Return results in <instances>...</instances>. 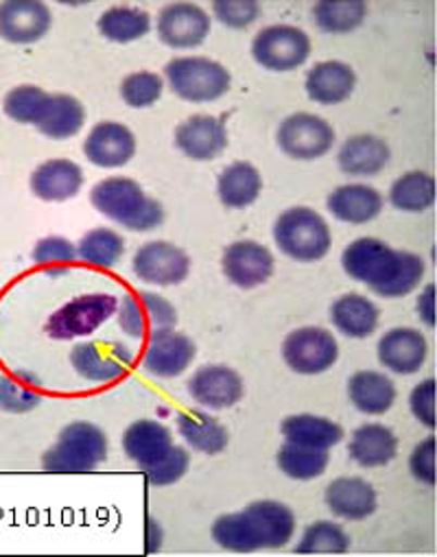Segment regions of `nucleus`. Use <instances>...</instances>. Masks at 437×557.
<instances>
[{
    "instance_id": "c85d7f7f",
    "label": "nucleus",
    "mask_w": 437,
    "mask_h": 557,
    "mask_svg": "<svg viewBox=\"0 0 437 557\" xmlns=\"http://www.w3.org/2000/svg\"><path fill=\"white\" fill-rule=\"evenodd\" d=\"M380 320L378 307L361 294H346L330 307L333 326L348 339H367L376 333Z\"/></svg>"
},
{
    "instance_id": "1a4fd4ad",
    "label": "nucleus",
    "mask_w": 437,
    "mask_h": 557,
    "mask_svg": "<svg viewBox=\"0 0 437 557\" xmlns=\"http://www.w3.org/2000/svg\"><path fill=\"white\" fill-rule=\"evenodd\" d=\"M118 300L110 294H88L66 302L55 311L47 324L49 337L58 342H71L97 333L114 313Z\"/></svg>"
},
{
    "instance_id": "ea45409f",
    "label": "nucleus",
    "mask_w": 437,
    "mask_h": 557,
    "mask_svg": "<svg viewBox=\"0 0 437 557\" xmlns=\"http://www.w3.org/2000/svg\"><path fill=\"white\" fill-rule=\"evenodd\" d=\"M330 455L328 450L298 446L291 442H285L276 455V463L283 474L296 481H313L322 476L328 468Z\"/></svg>"
},
{
    "instance_id": "b1692460",
    "label": "nucleus",
    "mask_w": 437,
    "mask_h": 557,
    "mask_svg": "<svg viewBox=\"0 0 437 557\" xmlns=\"http://www.w3.org/2000/svg\"><path fill=\"white\" fill-rule=\"evenodd\" d=\"M391 160L389 145L374 134L350 136L337 151V166L350 177H376Z\"/></svg>"
},
{
    "instance_id": "a211bd4d",
    "label": "nucleus",
    "mask_w": 437,
    "mask_h": 557,
    "mask_svg": "<svg viewBox=\"0 0 437 557\" xmlns=\"http://www.w3.org/2000/svg\"><path fill=\"white\" fill-rule=\"evenodd\" d=\"M195 357L197 346L192 339L175 329H166L147 339L142 370L155 379H177L192 366Z\"/></svg>"
},
{
    "instance_id": "49530a36",
    "label": "nucleus",
    "mask_w": 437,
    "mask_h": 557,
    "mask_svg": "<svg viewBox=\"0 0 437 557\" xmlns=\"http://www.w3.org/2000/svg\"><path fill=\"white\" fill-rule=\"evenodd\" d=\"M212 16L228 29H248L261 18L257 0H214Z\"/></svg>"
},
{
    "instance_id": "4be33fe9",
    "label": "nucleus",
    "mask_w": 437,
    "mask_h": 557,
    "mask_svg": "<svg viewBox=\"0 0 437 557\" xmlns=\"http://www.w3.org/2000/svg\"><path fill=\"white\" fill-rule=\"evenodd\" d=\"M82 186L84 169L66 158H53L42 162L29 177L32 193L49 203H60L77 197Z\"/></svg>"
},
{
    "instance_id": "c9c22d12",
    "label": "nucleus",
    "mask_w": 437,
    "mask_h": 557,
    "mask_svg": "<svg viewBox=\"0 0 437 557\" xmlns=\"http://www.w3.org/2000/svg\"><path fill=\"white\" fill-rule=\"evenodd\" d=\"M313 23L330 36H346L363 25L367 5L363 0H320L313 8Z\"/></svg>"
},
{
    "instance_id": "a19ab883",
    "label": "nucleus",
    "mask_w": 437,
    "mask_h": 557,
    "mask_svg": "<svg viewBox=\"0 0 437 557\" xmlns=\"http://www.w3.org/2000/svg\"><path fill=\"white\" fill-rule=\"evenodd\" d=\"M49 101H51V92H47L40 86H34V84H23V86L12 88L5 95L3 110L12 121L38 127L40 121L45 119Z\"/></svg>"
},
{
    "instance_id": "6ab92c4d",
    "label": "nucleus",
    "mask_w": 437,
    "mask_h": 557,
    "mask_svg": "<svg viewBox=\"0 0 437 557\" xmlns=\"http://www.w3.org/2000/svg\"><path fill=\"white\" fill-rule=\"evenodd\" d=\"M175 147L195 162H210L228 149L226 123L212 114H195L175 127Z\"/></svg>"
},
{
    "instance_id": "aec40b11",
    "label": "nucleus",
    "mask_w": 437,
    "mask_h": 557,
    "mask_svg": "<svg viewBox=\"0 0 437 557\" xmlns=\"http://www.w3.org/2000/svg\"><path fill=\"white\" fill-rule=\"evenodd\" d=\"M84 156L99 169H121L136 156V136L123 123L101 121L84 140Z\"/></svg>"
},
{
    "instance_id": "bb28decb",
    "label": "nucleus",
    "mask_w": 437,
    "mask_h": 557,
    "mask_svg": "<svg viewBox=\"0 0 437 557\" xmlns=\"http://www.w3.org/2000/svg\"><path fill=\"white\" fill-rule=\"evenodd\" d=\"M348 455L361 468H383L398 455V437L385 424H361L350 437Z\"/></svg>"
},
{
    "instance_id": "79ce46f5",
    "label": "nucleus",
    "mask_w": 437,
    "mask_h": 557,
    "mask_svg": "<svg viewBox=\"0 0 437 557\" xmlns=\"http://www.w3.org/2000/svg\"><path fill=\"white\" fill-rule=\"evenodd\" d=\"M348 531L330 520H317L309 524L296 544V553H346L350 550Z\"/></svg>"
},
{
    "instance_id": "8fccbe9b",
    "label": "nucleus",
    "mask_w": 437,
    "mask_h": 557,
    "mask_svg": "<svg viewBox=\"0 0 437 557\" xmlns=\"http://www.w3.org/2000/svg\"><path fill=\"white\" fill-rule=\"evenodd\" d=\"M415 311H417V318L420 322L426 326V329H435V287L433 285H426L417 300H415Z\"/></svg>"
},
{
    "instance_id": "473e14b6",
    "label": "nucleus",
    "mask_w": 437,
    "mask_h": 557,
    "mask_svg": "<svg viewBox=\"0 0 437 557\" xmlns=\"http://www.w3.org/2000/svg\"><path fill=\"white\" fill-rule=\"evenodd\" d=\"M283 437L285 442L298 444V446H309V448H320V450H330L344 440V429L322 416L313 413H298L289 416L283 426Z\"/></svg>"
},
{
    "instance_id": "58836bf2",
    "label": "nucleus",
    "mask_w": 437,
    "mask_h": 557,
    "mask_svg": "<svg viewBox=\"0 0 437 557\" xmlns=\"http://www.w3.org/2000/svg\"><path fill=\"white\" fill-rule=\"evenodd\" d=\"M42 403L40 381L32 372H12L0 376V409L23 416L38 409Z\"/></svg>"
},
{
    "instance_id": "20e7f679",
    "label": "nucleus",
    "mask_w": 437,
    "mask_h": 557,
    "mask_svg": "<svg viewBox=\"0 0 437 557\" xmlns=\"http://www.w3.org/2000/svg\"><path fill=\"white\" fill-rule=\"evenodd\" d=\"M108 435L92 422L66 424L58 442L42 455V468L53 474L92 472L108 459Z\"/></svg>"
},
{
    "instance_id": "423d86ee",
    "label": "nucleus",
    "mask_w": 437,
    "mask_h": 557,
    "mask_svg": "<svg viewBox=\"0 0 437 557\" xmlns=\"http://www.w3.org/2000/svg\"><path fill=\"white\" fill-rule=\"evenodd\" d=\"M164 84L182 101L212 103L230 92L233 75L222 62L201 55H184L164 66Z\"/></svg>"
},
{
    "instance_id": "37998d69",
    "label": "nucleus",
    "mask_w": 437,
    "mask_h": 557,
    "mask_svg": "<svg viewBox=\"0 0 437 557\" xmlns=\"http://www.w3.org/2000/svg\"><path fill=\"white\" fill-rule=\"evenodd\" d=\"M164 92V77L151 71H138L121 82V99L134 110L151 108Z\"/></svg>"
},
{
    "instance_id": "f257e3e1",
    "label": "nucleus",
    "mask_w": 437,
    "mask_h": 557,
    "mask_svg": "<svg viewBox=\"0 0 437 557\" xmlns=\"http://www.w3.org/2000/svg\"><path fill=\"white\" fill-rule=\"evenodd\" d=\"M341 267L352 281L387 300L413 294L422 285L426 271L422 256L407 249H394L374 236L352 240L341 253Z\"/></svg>"
},
{
    "instance_id": "f704fd0d",
    "label": "nucleus",
    "mask_w": 437,
    "mask_h": 557,
    "mask_svg": "<svg viewBox=\"0 0 437 557\" xmlns=\"http://www.w3.org/2000/svg\"><path fill=\"white\" fill-rule=\"evenodd\" d=\"M86 125V108L73 95H51L45 119L38 129L51 140L75 138Z\"/></svg>"
},
{
    "instance_id": "4c0bfd02",
    "label": "nucleus",
    "mask_w": 437,
    "mask_h": 557,
    "mask_svg": "<svg viewBox=\"0 0 437 557\" xmlns=\"http://www.w3.org/2000/svg\"><path fill=\"white\" fill-rule=\"evenodd\" d=\"M125 238L112 227H95L77 243V258L99 269H112L123 260Z\"/></svg>"
},
{
    "instance_id": "a18cd8bd",
    "label": "nucleus",
    "mask_w": 437,
    "mask_h": 557,
    "mask_svg": "<svg viewBox=\"0 0 437 557\" xmlns=\"http://www.w3.org/2000/svg\"><path fill=\"white\" fill-rule=\"evenodd\" d=\"M188 466H190V455L186 453V448L173 444L162 459L142 468V472L151 485L164 487V485L177 483L188 472Z\"/></svg>"
},
{
    "instance_id": "9d476101",
    "label": "nucleus",
    "mask_w": 437,
    "mask_h": 557,
    "mask_svg": "<svg viewBox=\"0 0 437 557\" xmlns=\"http://www.w3.org/2000/svg\"><path fill=\"white\" fill-rule=\"evenodd\" d=\"M283 359L296 374L317 376L337 363L339 344L330 331L304 326L287 335L283 344Z\"/></svg>"
},
{
    "instance_id": "393cba45",
    "label": "nucleus",
    "mask_w": 437,
    "mask_h": 557,
    "mask_svg": "<svg viewBox=\"0 0 437 557\" xmlns=\"http://www.w3.org/2000/svg\"><path fill=\"white\" fill-rule=\"evenodd\" d=\"M354 88V69L339 60H326L315 64L304 79L307 97L317 106H339L352 97Z\"/></svg>"
},
{
    "instance_id": "2eb2a0df",
    "label": "nucleus",
    "mask_w": 437,
    "mask_h": 557,
    "mask_svg": "<svg viewBox=\"0 0 437 557\" xmlns=\"http://www.w3.org/2000/svg\"><path fill=\"white\" fill-rule=\"evenodd\" d=\"M274 267L276 260L270 247L250 238L235 240L224 249L222 256V271L228 277V283L246 292L263 287L272 277Z\"/></svg>"
},
{
    "instance_id": "9b49d317",
    "label": "nucleus",
    "mask_w": 437,
    "mask_h": 557,
    "mask_svg": "<svg viewBox=\"0 0 437 557\" xmlns=\"http://www.w3.org/2000/svg\"><path fill=\"white\" fill-rule=\"evenodd\" d=\"M132 269L145 285L175 287L190 273L188 253L168 240H149L140 245L132 258Z\"/></svg>"
},
{
    "instance_id": "72a5a7b5",
    "label": "nucleus",
    "mask_w": 437,
    "mask_h": 557,
    "mask_svg": "<svg viewBox=\"0 0 437 557\" xmlns=\"http://www.w3.org/2000/svg\"><path fill=\"white\" fill-rule=\"evenodd\" d=\"M97 29L114 45H132L151 32V16L140 8L116 5L99 16Z\"/></svg>"
},
{
    "instance_id": "5701e85b",
    "label": "nucleus",
    "mask_w": 437,
    "mask_h": 557,
    "mask_svg": "<svg viewBox=\"0 0 437 557\" xmlns=\"http://www.w3.org/2000/svg\"><path fill=\"white\" fill-rule=\"evenodd\" d=\"M328 511L341 520L359 522L376 511L378 498L372 483L361 476H339L328 483L324 492Z\"/></svg>"
},
{
    "instance_id": "c756f323",
    "label": "nucleus",
    "mask_w": 437,
    "mask_h": 557,
    "mask_svg": "<svg viewBox=\"0 0 437 557\" xmlns=\"http://www.w3.org/2000/svg\"><path fill=\"white\" fill-rule=\"evenodd\" d=\"M263 193V175L252 162H233L216 177V195L230 210L252 206Z\"/></svg>"
},
{
    "instance_id": "c03bdc74",
    "label": "nucleus",
    "mask_w": 437,
    "mask_h": 557,
    "mask_svg": "<svg viewBox=\"0 0 437 557\" xmlns=\"http://www.w3.org/2000/svg\"><path fill=\"white\" fill-rule=\"evenodd\" d=\"M32 258L49 275H60L77 260V245L66 236H45L36 243Z\"/></svg>"
},
{
    "instance_id": "f03ea898",
    "label": "nucleus",
    "mask_w": 437,
    "mask_h": 557,
    "mask_svg": "<svg viewBox=\"0 0 437 557\" xmlns=\"http://www.w3.org/2000/svg\"><path fill=\"white\" fill-rule=\"evenodd\" d=\"M296 513L280 500H254L244 511L212 522V540L235 553L283 548L294 540Z\"/></svg>"
},
{
    "instance_id": "de8ad7c7",
    "label": "nucleus",
    "mask_w": 437,
    "mask_h": 557,
    "mask_svg": "<svg viewBox=\"0 0 437 557\" xmlns=\"http://www.w3.org/2000/svg\"><path fill=\"white\" fill-rule=\"evenodd\" d=\"M409 409L422 426H426L428 431L435 429V381L433 379H424L411 389Z\"/></svg>"
},
{
    "instance_id": "a878e982",
    "label": "nucleus",
    "mask_w": 437,
    "mask_h": 557,
    "mask_svg": "<svg viewBox=\"0 0 437 557\" xmlns=\"http://www.w3.org/2000/svg\"><path fill=\"white\" fill-rule=\"evenodd\" d=\"M385 199L370 184H344L326 197L328 212L348 225H365L383 212Z\"/></svg>"
},
{
    "instance_id": "6e6552de",
    "label": "nucleus",
    "mask_w": 437,
    "mask_h": 557,
    "mask_svg": "<svg viewBox=\"0 0 437 557\" xmlns=\"http://www.w3.org/2000/svg\"><path fill=\"white\" fill-rule=\"evenodd\" d=\"M276 143L287 158L311 162L333 151L337 134L326 119L311 112H296L280 123Z\"/></svg>"
},
{
    "instance_id": "0eeeda50",
    "label": "nucleus",
    "mask_w": 437,
    "mask_h": 557,
    "mask_svg": "<svg viewBox=\"0 0 437 557\" xmlns=\"http://www.w3.org/2000/svg\"><path fill=\"white\" fill-rule=\"evenodd\" d=\"M252 58L272 73H291L302 69L311 58V38L294 25H272L252 40Z\"/></svg>"
},
{
    "instance_id": "412c9836",
    "label": "nucleus",
    "mask_w": 437,
    "mask_h": 557,
    "mask_svg": "<svg viewBox=\"0 0 437 557\" xmlns=\"http://www.w3.org/2000/svg\"><path fill=\"white\" fill-rule=\"evenodd\" d=\"M378 363L400 376L417 374L428 357V342L417 329L398 326L387 331L376 346Z\"/></svg>"
},
{
    "instance_id": "dca6fc26",
    "label": "nucleus",
    "mask_w": 437,
    "mask_h": 557,
    "mask_svg": "<svg viewBox=\"0 0 437 557\" xmlns=\"http://www.w3.org/2000/svg\"><path fill=\"white\" fill-rule=\"evenodd\" d=\"M188 396L208 411H226L241 403L246 394L244 379L228 366H201L188 379Z\"/></svg>"
},
{
    "instance_id": "39448f33",
    "label": "nucleus",
    "mask_w": 437,
    "mask_h": 557,
    "mask_svg": "<svg viewBox=\"0 0 437 557\" xmlns=\"http://www.w3.org/2000/svg\"><path fill=\"white\" fill-rule=\"evenodd\" d=\"M276 247L296 262H317L333 247L328 221L313 208L294 206L274 223Z\"/></svg>"
},
{
    "instance_id": "7c9ffc66",
    "label": "nucleus",
    "mask_w": 437,
    "mask_h": 557,
    "mask_svg": "<svg viewBox=\"0 0 437 557\" xmlns=\"http://www.w3.org/2000/svg\"><path fill=\"white\" fill-rule=\"evenodd\" d=\"M348 398L363 416H385L396 403V385L383 372L361 370L348 381Z\"/></svg>"
},
{
    "instance_id": "f3484780",
    "label": "nucleus",
    "mask_w": 437,
    "mask_h": 557,
    "mask_svg": "<svg viewBox=\"0 0 437 557\" xmlns=\"http://www.w3.org/2000/svg\"><path fill=\"white\" fill-rule=\"evenodd\" d=\"M53 27V12L42 0L0 3V38L10 45H36Z\"/></svg>"
},
{
    "instance_id": "2f4dec72",
    "label": "nucleus",
    "mask_w": 437,
    "mask_h": 557,
    "mask_svg": "<svg viewBox=\"0 0 437 557\" xmlns=\"http://www.w3.org/2000/svg\"><path fill=\"white\" fill-rule=\"evenodd\" d=\"M177 433L197 453L218 455L230 444L228 429L205 411H184L177 416Z\"/></svg>"
},
{
    "instance_id": "09e8293b",
    "label": "nucleus",
    "mask_w": 437,
    "mask_h": 557,
    "mask_svg": "<svg viewBox=\"0 0 437 557\" xmlns=\"http://www.w3.org/2000/svg\"><path fill=\"white\" fill-rule=\"evenodd\" d=\"M409 470L415 481H420L426 487L435 485V437L428 435L415 448L409 457Z\"/></svg>"
},
{
    "instance_id": "e433bc0d",
    "label": "nucleus",
    "mask_w": 437,
    "mask_h": 557,
    "mask_svg": "<svg viewBox=\"0 0 437 557\" xmlns=\"http://www.w3.org/2000/svg\"><path fill=\"white\" fill-rule=\"evenodd\" d=\"M389 203L400 212H424L435 203V180L424 171H409L389 186Z\"/></svg>"
},
{
    "instance_id": "7ed1b4c3",
    "label": "nucleus",
    "mask_w": 437,
    "mask_h": 557,
    "mask_svg": "<svg viewBox=\"0 0 437 557\" xmlns=\"http://www.w3.org/2000/svg\"><path fill=\"white\" fill-rule=\"evenodd\" d=\"M90 201L97 212L129 232H151L164 221L162 203L149 197L132 177L114 175L97 182L90 190Z\"/></svg>"
},
{
    "instance_id": "f8f14e48",
    "label": "nucleus",
    "mask_w": 437,
    "mask_h": 557,
    "mask_svg": "<svg viewBox=\"0 0 437 557\" xmlns=\"http://www.w3.org/2000/svg\"><path fill=\"white\" fill-rule=\"evenodd\" d=\"M175 307L153 292L125 294L118 305V326L132 339H149L153 333L175 329Z\"/></svg>"
},
{
    "instance_id": "ddd939ff",
    "label": "nucleus",
    "mask_w": 437,
    "mask_h": 557,
    "mask_svg": "<svg viewBox=\"0 0 437 557\" xmlns=\"http://www.w3.org/2000/svg\"><path fill=\"white\" fill-rule=\"evenodd\" d=\"M158 40L173 51H190L201 47L210 32V14L195 3H168L158 14Z\"/></svg>"
},
{
    "instance_id": "cd10ccee",
    "label": "nucleus",
    "mask_w": 437,
    "mask_h": 557,
    "mask_svg": "<svg viewBox=\"0 0 437 557\" xmlns=\"http://www.w3.org/2000/svg\"><path fill=\"white\" fill-rule=\"evenodd\" d=\"M171 446V429L158 420H136L123 435V450L140 470L162 459Z\"/></svg>"
},
{
    "instance_id": "4468645a",
    "label": "nucleus",
    "mask_w": 437,
    "mask_h": 557,
    "mask_svg": "<svg viewBox=\"0 0 437 557\" xmlns=\"http://www.w3.org/2000/svg\"><path fill=\"white\" fill-rule=\"evenodd\" d=\"M73 370L88 383H114L134 366V352L118 342H82L71 350Z\"/></svg>"
}]
</instances>
